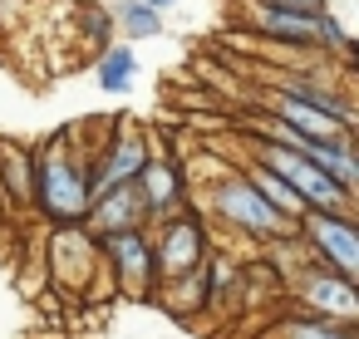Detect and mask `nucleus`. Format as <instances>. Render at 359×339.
I'll use <instances>...</instances> for the list:
<instances>
[{
  "instance_id": "4468645a",
  "label": "nucleus",
  "mask_w": 359,
  "mask_h": 339,
  "mask_svg": "<svg viewBox=\"0 0 359 339\" xmlns=\"http://www.w3.org/2000/svg\"><path fill=\"white\" fill-rule=\"evenodd\" d=\"M30 187H35V158L25 143H0V197L11 207L30 212Z\"/></svg>"
},
{
  "instance_id": "dca6fc26",
  "label": "nucleus",
  "mask_w": 359,
  "mask_h": 339,
  "mask_svg": "<svg viewBox=\"0 0 359 339\" xmlns=\"http://www.w3.org/2000/svg\"><path fill=\"white\" fill-rule=\"evenodd\" d=\"M133 74H138V55L128 40H114L99 50V64H94V79L104 94H128L133 89Z\"/></svg>"
},
{
  "instance_id": "1a4fd4ad",
  "label": "nucleus",
  "mask_w": 359,
  "mask_h": 339,
  "mask_svg": "<svg viewBox=\"0 0 359 339\" xmlns=\"http://www.w3.org/2000/svg\"><path fill=\"white\" fill-rule=\"evenodd\" d=\"M153 158V143L133 128V123H114L109 138L94 143V158H89V192H109V187H123L138 177V167Z\"/></svg>"
},
{
  "instance_id": "412c9836",
  "label": "nucleus",
  "mask_w": 359,
  "mask_h": 339,
  "mask_svg": "<svg viewBox=\"0 0 359 339\" xmlns=\"http://www.w3.org/2000/svg\"><path fill=\"white\" fill-rule=\"evenodd\" d=\"M143 6H148V11H158V15H163V11H172V6H177V0H143Z\"/></svg>"
},
{
  "instance_id": "f8f14e48",
  "label": "nucleus",
  "mask_w": 359,
  "mask_h": 339,
  "mask_svg": "<svg viewBox=\"0 0 359 339\" xmlns=\"http://www.w3.org/2000/svg\"><path fill=\"white\" fill-rule=\"evenodd\" d=\"M94 241H104V236H114V231H148V212H143V197H138V187L133 182H123V187H109V192H99L94 202H89V212H84V221H79Z\"/></svg>"
},
{
  "instance_id": "9b49d317",
  "label": "nucleus",
  "mask_w": 359,
  "mask_h": 339,
  "mask_svg": "<svg viewBox=\"0 0 359 339\" xmlns=\"http://www.w3.org/2000/svg\"><path fill=\"white\" fill-rule=\"evenodd\" d=\"M261 113L276 118V123H285L290 133H300V138H310V143L354 138V123H349V118H334V113H325V109H315V104H305V99H295V94H280V89L266 94V109H261Z\"/></svg>"
},
{
  "instance_id": "20e7f679",
  "label": "nucleus",
  "mask_w": 359,
  "mask_h": 339,
  "mask_svg": "<svg viewBox=\"0 0 359 339\" xmlns=\"http://www.w3.org/2000/svg\"><path fill=\"white\" fill-rule=\"evenodd\" d=\"M99 270H104L99 241H94L79 221L45 231V280H50L65 300H84L89 285L99 280Z\"/></svg>"
},
{
  "instance_id": "6ab92c4d",
  "label": "nucleus",
  "mask_w": 359,
  "mask_h": 339,
  "mask_svg": "<svg viewBox=\"0 0 359 339\" xmlns=\"http://www.w3.org/2000/svg\"><path fill=\"white\" fill-rule=\"evenodd\" d=\"M79 20H89V30H84V35H89L94 45H114V15H109L104 6H94V0H89V6L79 11Z\"/></svg>"
},
{
  "instance_id": "f257e3e1",
  "label": "nucleus",
  "mask_w": 359,
  "mask_h": 339,
  "mask_svg": "<svg viewBox=\"0 0 359 339\" xmlns=\"http://www.w3.org/2000/svg\"><path fill=\"white\" fill-rule=\"evenodd\" d=\"M99 143V138H94ZM94 143L84 138V128H60L50 143L30 148L35 158V187H30V212L50 226H74L84 221L94 192H89V158Z\"/></svg>"
},
{
  "instance_id": "6e6552de",
  "label": "nucleus",
  "mask_w": 359,
  "mask_h": 339,
  "mask_svg": "<svg viewBox=\"0 0 359 339\" xmlns=\"http://www.w3.org/2000/svg\"><path fill=\"white\" fill-rule=\"evenodd\" d=\"M99 256H104V270L118 290V300L128 305H148L153 300V246H148V231H114L99 241Z\"/></svg>"
},
{
  "instance_id": "f03ea898",
  "label": "nucleus",
  "mask_w": 359,
  "mask_h": 339,
  "mask_svg": "<svg viewBox=\"0 0 359 339\" xmlns=\"http://www.w3.org/2000/svg\"><path fill=\"white\" fill-rule=\"evenodd\" d=\"M192 212H197L202 221H217V226H226L231 236H246V241H261V246H276V241L295 236V226H290L285 216H276L236 167H226L222 177H212V182L202 187V197H192Z\"/></svg>"
},
{
  "instance_id": "4be33fe9",
  "label": "nucleus",
  "mask_w": 359,
  "mask_h": 339,
  "mask_svg": "<svg viewBox=\"0 0 359 339\" xmlns=\"http://www.w3.org/2000/svg\"><path fill=\"white\" fill-rule=\"evenodd\" d=\"M6 216H11V202H6V197H0V221H6Z\"/></svg>"
},
{
  "instance_id": "9d476101",
  "label": "nucleus",
  "mask_w": 359,
  "mask_h": 339,
  "mask_svg": "<svg viewBox=\"0 0 359 339\" xmlns=\"http://www.w3.org/2000/svg\"><path fill=\"white\" fill-rule=\"evenodd\" d=\"M133 187H138V197H143L148 226H158V221H168V216H177V212H187V207H192L187 172H182V162H177V158H168V153H153V158L138 167Z\"/></svg>"
},
{
  "instance_id": "0eeeda50",
  "label": "nucleus",
  "mask_w": 359,
  "mask_h": 339,
  "mask_svg": "<svg viewBox=\"0 0 359 339\" xmlns=\"http://www.w3.org/2000/svg\"><path fill=\"white\" fill-rule=\"evenodd\" d=\"M325 15V11H320ZM320 15L310 11H280V6H261V0H241V25L246 35L266 40L276 55H320ZM325 60V55H320Z\"/></svg>"
},
{
  "instance_id": "aec40b11",
  "label": "nucleus",
  "mask_w": 359,
  "mask_h": 339,
  "mask_svg": "<svg viewBox=\"0 0 359 339\" xmlns=\"http://www.w3.org/2000/svg\"><path fill=\"white\" fill-rule=\"evenodd\" d=\"M261 6H280V11H310V15H320V11H330V0H261Z\"/></svg>"
},
{
  "instance_id": "423d86ee",
  "label": "nucleus",
  "mask_w": 359,
  "mask_h": 339,
  "mask_svg": "<svg viewBox=\"0 0 359 339\" xmlns=\"http://www.w3.org/2000/svg\"><path fill=\"white\" fill-rule=\"evenodd\" d=\"M295 236L334 275H344V280L359 275V216L354 212H305L295 221Z\"/></svg>"
},
{
  "instance_id": "ddd939ff",
  "label": "nucleus",
  "mask_w": 359,
  "mask_h": 339,
  "mask_svg": "<svg viewBox=\"0 0 359 339\" xmlns=\"http://www.w3.org/2000/svg\"><path fill=\"white\" fill-rule=\"evenodd\" d=\"M300 158H310L339 192H359V153H354V138H325V143H310Z\"/></svg>"
},
{
  "instance_id": "2eb2a0df",
  "label": "nucleus",
  "mask_w": 359,
  "mask_h": 339,
  "mask_svg": "<svg viewBox=\"0 0 359 339\" xmlns=\"http://www.w3.org/2000/svg\"><path fill=\"white\" fill-rule=\"evenodd\" d=\"M153 300H158L168 314H177V319H187V314L207 310V265H197V270H187V275H177V280L158 285V290H153Z\"/></svg>"
},
{
  "instance_id": "7ed1b4c3",
  "label": "nucleus",
  "mask_w": 359,
  "mask_h": 339,
  "mask_svg": "<svg viewBox=\"0 0 359 339\" xmlns=\"http://www.w3.org/2000/svg\"><path fill=\"white\" fill-rule=\"evenodd\" d=\"M300 241V236H295ZM290 270V300L305 310V314H315V319H334V324H354L359 319V290H354V280H344V275H334L330 265H320L305 246L295 251V265H285Z\"/></svg>"
},
{
  "instance_id": "39448f33",
  "label": "nucleus",
  "mask_w": 359,
  "mask_h": 339,
  "mask_svg": "<svg viewBox=\"0 0 359 339\" xmlns=\"http://www.w3.org/2000/svg\"><path fill=\"white\" fill-rule=\"evenodd\" d=\"M148 246H153V280L168 285V280H177V275L207 265V256H212V231H207V221L187 207V212H177V216L148 226ZM158 285H153V290H158Z\"/></svg>"
},
{
  "instance_id": "f3484780",
  "label": "nucleus",
  "mask_w": 359,
  "mask_h": 339,
  "mask_svg": "<svg viewBox=\"0 0 359 339\" xmlns=\"http://www.w3.org/2000/svg\"><path fill=\"white\" fill-rule=\"evenodd\" d=\"M114 30H123V40H153V35H163V15L148 11L143 0H118Z\"/></svg>"
},
{
  "instance_id": "a211bd4d",
  "label": "nucleus",
  "mask_w": 359,
  "mask_h": 339,
  "mask_svg": "<svg viewBox=\"0 0 359 339\" xmlns=\"http://www.w3.org/2000/svg\"><path fill=\"white\" fill-rule=\"evenodd\" d=\"M280 339H359L354 324H334V319H315V314H295L280 324Z\"/></svg>"
}]
</instances>
